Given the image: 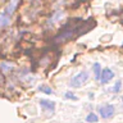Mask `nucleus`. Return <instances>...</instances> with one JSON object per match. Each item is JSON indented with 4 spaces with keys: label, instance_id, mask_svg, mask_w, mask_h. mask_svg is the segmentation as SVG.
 Masks as SVG:
<instances>
[{
    "label": "nucleus",
    "instance_id": "obj_1",
    "mask_svg": "<svg viewBox=\"0 0 123 123\" xmlns=\"http://www.w3.org/2000/svg\"><path fill=\"white\" fill-rule=\"evenodd\" d=\"M96 26V22L94 18H88L87 21H82V19H72L71 22H68L62 31L54 37L55 42H65L69 40H74V38L80 37L81 35L88 32L91 28H94Z\"/></svg>",
    "mask_w": 123,
    "mask_h": 123
},
{
    "label": "nucleus",
    "instance_id": "obj_2",
    "mask_svg": "<svg viewBox=\"0 0 123 123\" xmlns=\"http://www.w3.org/2000/svg\"><path fill=\"white\" fill-rule=\"evenodd\" d=\"M88 80V72L83 71V72H80L77 76H74L73 78L71 80V87L73 88H77V87H81L82 85L86 82V81Z\"/></svg>",
    "mask_w": 123,
    "mask_h": 123
},
{
    "label": "nucleus",
    "instance_id": "obj_3",
    "mask_svg": "<svg viewBox=\"0 0 123 123\" xmlns=\"http://www.w3.org/2000/svg\"><path fill=\"white\" fill-rule=\"evenodd\" d=\"M114 110H115L114 106L110 105V104H106V105H103V106L99 108V113H100V115H101V118H104V119H108V118L113 117Z\"/></svg>",
    "mask_w": 123,
    "mask_h": 123
},
{
    "label": "nucleus",
    "instance_id": "obj_4",
    "mask_svg": "<svg viewBox=\"0 0 123 123\" xmlns=\"http://www.w3.org/2000/svg\"><path fill=\"white\" fill-rule=\"evenodd\" d=\"M113 77H114V72L111 69H109V68L101 69V73H100V81H101V83H108Z\"/></svg>",
    "mask_w": 123,
    "mask_h": 123
},
{
    "label": "nucleus",
    "instance_id": "obj_5",
    "mask_svg": "<svg viewBox=\"0 0 123 123\" xmlns=\"http://www.w3.org/2000/svg\"><path fill=\"white\" fill-rule=\"evenodd\" d=\"M19 1H21V0H9L8 5L5 6V12H4V13L10 17V15L15 12V9H17V6H18Z\"/></svg>",
    "mask_w": 123,
    "mask_h": 123
},
{
    "label": "nucleus",
    "instance_id": "obj_6",
    "mask_svg": "<svg viewBox=\"0 0 123 123\" xmlns=\"http://www.w3.org/2000/svg\"><path fill=\"white\" fill-rule=\"evenodd\" d=\"M40 105L45 109H48L50 111H54L55 110V104L54 101H49V100H40Z\"/></svg>",
    "mask_w": 123,
    "mask_h": 123
},
{
    "label": "nucleus",
    "instance_id": "obj_7",
    "mask_svg": "<svg viewBox=\"0 0 123 123\" xmlns=\"http://www.w3.org/2000/svg\"><path fill=\"white\" fill-rule=\"evenodd\" d=\"M10 23V17L9 15H6L5 13H1L0 14V28H3V27L8 26Z\"/></svg>",
    "mask_w": 123,
    "mask_h": 123
},
{
    "label": "nucleus",
    "instance_id": "obj_8",
    "mask_svg": "<svg viewBox=\"0 0 123 123\" xmlns=\"http://www.w3.org/2000/svg\"><path fill=\"white\" fill-rule=\"evenodd\" d=\"M0 69H1L3 72H10L12 69H13V64H10V63H6V62H3L1 64H0Z\"/></svg>",
    "mask_w": 123,
    "mask_h": 123
},
{
    "label": "nucleus",
    "instance_id": "obj_9",
    "mask_svg": "<svg viewBox=\"0 0 123 123\" xmlns=\"http://www.w3.org/2000/svg\"><path fill=\"white\" fill-rule=\"evenodd\" d=\"M92 69H94V73H95V78L99 80L100 78V73H101V67H100V64L99 63H94Z\"/></svg>",
    "mask_w": 123,
    "mask_h": 123
},
{
    "label": "nucleus",
    "instance_id": "obj_10",
    "mask_svg": "<svg viewBox=\"0 0 123 123\" xmlns=\"http://www.w3.org/2000/svg\"><path fill=\"white\" fill-rule=\"evenodd\" d=\"M38 90H40L41 92H45V94H48V95H51V94H54L53 88H50L49 86H46V85H41V86L38 87Z\"/></svg>",
    "mask_w": 123,
    "mask_h": 123
},
{
    "label": "nucleus",
    "instance_id": "obj_11",
    "mask_svg": "<svg viewBox=\"0 0 123 123\" xmlns=\"http://www.w3.org/2000/svg\"><path fill=\"white\" fill-rule=\"evenodd\" d=\"M86 121H87L88 123H96V122L99 121V117H98L96 114H94V113H90V114L86 117Z\"/></svg>",
    "mask_w": 123,
    "mask_h": 123
},
{
    "label": "nucleus",
    "instance_id": "obj_12",
    "mask_svg": "<svg viewBox=\"0 0 123 123\" xmlns=\"http://www.w3.org/2000/svg\"><path fill=\"white\" fill-rule=\"evenodd\" d=\"M121 86H122L121 81H118V82L114 85V87H113V92H119V90H121Z\"/></svg>",
    "mask_w": 123,
    "mask_h": 123
},
{
    "label": "nucleus",
    "instance_id": "obj_13",
    "mask_svg": "<svg viewBox=\"0 0 123 123\" xmlns=\"http://www.w3.org/2000/svg\"><path fill=\"white\" fill-rule=\"evenodd\" d=\"M65 98H67V99H73V100H77V96H76V95H73V94H69V92H67V94H65Z\"/></svg>",
    "mask_w": 123,
    "mask_h": 123
}]
</instances>
